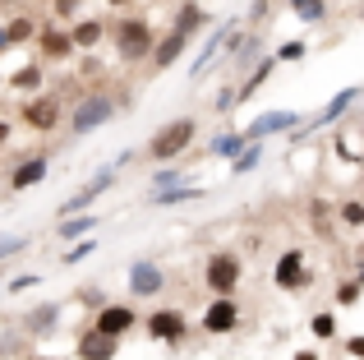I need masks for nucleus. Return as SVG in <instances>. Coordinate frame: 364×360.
I'll return each instance as SVG.
<instances>
[{
	"instance_id": "7ed1b4c3",
	"label": "nucleus",
	"mask_w": 364,
	"mask_h": 360,
	"mask_svg": "<svg viewBox=\"0 0 364 360\" xmlns=\"http://www.w3.org/2000/svg\"><path fill=\"white\" fill-rule=\"evenodd\" d=\"M189 139H194V120H171V125L166 129H157V139H152V144H148V157H152V162H171V157H176V153H185V148H189Z\"/></svg>"
},
{
	"instance_id": "1a4fd4ad",
	"label": "nucleus",
	"mask_w": 364,
	"mask_h": 360,
	"mask_svg": "<svg viewBox=\"0 0 364 360\" xmlns=\"http://www.w3.org/2000/svg\"><path fill=\"white\" fill-rule=\"evenodd\" d=\"M295 125H300V116H291V111H267V116H258L254 125L245 129V139H249V144H258L263 134H277V129H295Z\"/></svg>"
},
{
	"instance_id": "a211bd4d",
	"label": "nucleus",
	"mask_w": 364,
	"mask_h": 360,
	"mask_svg": "<svg viewBox=\"0 0 364 360\" xmlns=\"http://www.w3.org/2000/svg\"><path fill=\"white\" fill-rule=\"evenodd\" d=\"M245 144H249L245 134H226V139H213V153H217V157H240Z\"/></svg>"
},
{
	"instance_id": "2eb2a0df",
	"label": "nucleus",
	"mask_w": 364,
	"mask_h": 360,
	"mask_svg": "<svg viewBox=\"0 0 364 360\" xmlns=\"http://www.w3.org/2000/svg\"><path fill=\"white\" fill-rule=\"evenodd\" d=\"M42 176H46V162H42V157H28V162L14 171V180H9V185H14V189H28V185H37Z\"/></svg>"
},
{
	"instance_id": "aec40b11",
	"label": "nucleus",
	"mask_w": 364,
	"mask_h": 360,
	"mask_svg": "<svg viewBox=\"0 0 364 360\" xmlns=\"http://www.w3.org/2000/svg\"><path fill=\"white\" fill-rule=\"evenodd\" d=\"M88 231H92V217H65V222H60V235H65V240L88 235Z\"/></svg>"
},
{
	"instance_id": "dca6fc26",
	"label": "nucleus",
	"mask_w": 364,
	"mask_h": 360,
	"mask_svg": "<svg viewBox=\"0 0 364 360\" xmlns=\"http://www.w3.org/2000/svg\"><path fill=\"white\" fill-rule=\"evenodd\" d=\"M222 37H226V28H217V33L203 42V51H198V60H194V79L208 70V65H213V55H217V46H222Z\"/></svg>"
},
{
	"instance_id": "c85d7f7f",
	"label": "nucleus",
	"mask_w": 364,
	"mask_h": 360,
	"mask_svg": "<svg viewBox=\"0 0 364 360\" xmlns=\"http://www.w3.org/2000/svg\"><path fill=\"white\" fill-rule=\"evenodd\" d=\"M37 79H42V74H37V65H28V70H18V74H14V88H33Z\"/></svg>"
},
{
	"instance_id": "bb28decb",
	"label": "nucleus",
	"mask_w": 364,
	"mask_h": 360,
	"mask_svg": "<svg viewBox=\"0 0 364 360\" xmlns=\"http://www.w3.org/2000/svg\"><path fill=\"white\" fill-rule=\"evenodd\" d=\"M314 333H318V337H332V333H337V319H332V314H314Z\"/></svg>"
},
{
	"instance_id": "4be33fe9",
	"label": "nucleus",
	"mask_w": 364,
	"mask_h": 360,
	"mask_svg": "<svg viewBox=\"0 0 364 360\" xmlns=\"http://www.w3.org/2000/svg\"><path fill=\"white\" fill-rule=\"evenodd\" d=\"M92 42H102V23H79L74 28V46H92Z\"/></svg>"
},
{
	"instance_id": "f8f14e48",
	"label": "nucleus",
	"mask_w": 364,
	"mask_h": 360,
	"mask_svg": "<svg viewBox=\"0 0 364 360\" xmlns=\"http://www.w3.org/2000/svg\"><path fill=\"white\" fill-rule=\"evenodd\" d=\"M23 120H28L33 129H51L55 120H60V102H55V97H33V102L23 107Z\"/></svg>"
},
{
	"instance_id": "b1692460",
	"label": "nucleus",
	"mask_w": 364,
	"mask_h": 360,
	"mask_svg": "<svg viewBox=\"0 0 364 360\" xmlns=\"http://www.w3.org/2000/svg\"><path fill=\"white\" fill-rule=\"evenodd\" d=\"M254 162H258V144H249L240 157H235V176H245V171H254Z\"/></svg>"
},
{
	"instance_id": "f3484780",
	"label": "nucleus",
	"mask_w": 364,
	"mask_h": 360,
	"mask_svg": "<svg viewBox=\"0 0 364 360\" xmlns=\"http://www.w3.org/2000/svg\"><path fill=\"white\" fill-rule=\"evenodd\" d=\"M355 97H360V88H346V92H337V97H332L328 107H323V116H318V120H337V116H341V111H346Z\"/></svg>"
},
{
	"instance_id": "7c9ffc66",
	"label": "nucleus",
	"mask_w": 364,
	"mask_h": 360,
	"mask_svg": "<svg viewBox=\"0 0 364 360\" xmlns=\"http://www.w3.org/2000/svg\"><path fill=\"white\" fill-rule=\"evenodd\" d=\"M70 46H74V37H46V51L51 55H65Z\"/></svg>"
},
{
	"instance_id": "ddd939ff",
	"label": "nucleus",
	"mask_w": 364,
	"mask_h": 360,
	"mask_svg": "<svg viewBox=\"0 0 364 360\" xmlns=\"http://www.w3.org/2000/svg\"><path fill=\"white\" fill-rule=\"evenodd\" d=\"M148 333L161 337V342H180V337H185V319H180L176 309H157V314L148 319Z\"/></svg>"
},
{
	"instance_id": "f257e3e1",
	"label": "nucleus",
	"mask_w": 364,
	"mask_h": 360,
	"mask_svg": "<svg viewBox=\"0 0 364 360\" xmlns=\"http://www.w3.org/2000/svg\"><path fill=\"white\" fill-rule=\"evenodd\" d=\"M198 18H203V14H198V5H189L185 14L176 18V28H171V33H166V37L157 42V51H152V65H157V70H166V65H176V60H180V51H185V42H189V37L198 33Z\"/></svg>"
},
{
	"instance_id": "6ab92c4d",
	"label": "nucleus",
	"mask_w": 364,
	"mask_h": 360,
	"mask_svg": "<svg viewBox=\"0 0 364 360\" xmlns=\"http://www.w3.org/2000/svg\"><path fill=\"white\" fill-rule=\"evenodd\" d=\"M291 9L304 18V23H318L323 18V0H291Z\"/></svg>"
},
{
	"instance_id": "2f4dec72",
	"label": "nucleus",
	"mask_w": 364,
	"mask_h": 360,
	"mask_svg": "<svg viewBox=\"0 0 364 360\" xmlns=\"http://www.w3.org/2000/svg\"><path fill=\"white\" fill-rule=\"evenodd\" d=\"M304 55V42H286L282 51H277V60H300Z\"/></svg>"
},
{
	"instance_id": "5701e85b",
	"label": "nucleus",
	"mask_w": 364,
	"mask_h": 360,
	"mask_svg": "<svg viewBox=\"0 0 364 360\" xmlns=\"http://www.w3.org/2000/svg\"><path fill=\"white\" fill-rule=\"evenodd\" d=\"M51 319H55V305H46V309H37V314H28V328H33V333H46Z\"/></svg>"
},
{
	"instance_id": "9d476101",
	"label": "nucleus",
	"mask_w": 364,
	"mask_h": 360,
	"mask_svg": "<svg viewBox=\"0 0 364 360\" xmlns=\"http://www.w3.org/2000/svg\"><path fill=\"white\" fill-rule=\"evenodd\" d=\"M304 282H309V272H304V259L300 254H282V259H277V287L282 291H300Z\"/></svg>"
},
{
	"instance_id": "39448f33",
	"label": "nucleus",
	"mask_w": 364,
	"mask_h": 360,
	"mask_svg": "<svg viewBox=\"0 0 364 360\" xmlns=\"http://www.w3.org/2000/svg\"><path fill=\"white\" fill-rule=\"evenodd\" d=\"M116 116V107H111V97H83L79 107H74V134H88V129H97V125H107V120Z\"/></svg>"
},
{
	"instance_id": "473e14b6",
	"label": "nucleus",
	"mask_w": 364,
	"mask_h": 360,
	"mask_svg": "<svg viewBox=\"0 0 364 360\" xmlns=\"http://www.w3.org/2000/svg\"><path fill=\"white\" fill-rule=\"evenodd\" d=\"M74 5H79V0H55V9H60V14H70Z\"/></svg>"
},
{
	"instance_id": "c756f323",
	"label": "nucleus",
	"mask_w": 364,
	"mask_h": 360,
	"mask_svg": "<svg viewBox=\"0 0 364 360\" xmlns=\"http://www.w3.org/2000/svg\"><path fill=\"white\" fill-rule=\"evenodd\" d=\"M28 240H18V235H0V259H9V254H18Z\"/></svg>"
},
{
	"instance_id": "e433bc0d",
	"label": "nucleus",
	"mask_w": 364,
	"mask_h": 360,
	"mask_svg": "<svg viewBox=\"0 0 364 360\" xmlns=\"http://www.w3.org/2000/svg\"><path fill=\"white\" fill-rule=\"evenodd\" d=\"M0 5H14V0H0Z\"/></svg>"
},
{
	"instance_id": "9b49d317",
	"label": "nucleus",
	"mask_w": 364,
	"mask_h": 360,
	"mask_svg": "<svg viewBox=\"0 0 364 360\" xmlns=\"http://www.w3.org/2000/svg\"><path fill=\"white\" fill-rule=\"evenodd\" d=\"M161 287H166V282H161L157 263H134V268H129V291H134V296H157Z\"/></svg>"
},
{
	"instance_id": "4468645a",
	"label": "nucleus",
	"mask_w": 364,
	"mask_h": 360,
	"mask_svg": "<svg viewBox=\"0 0 364 360\" xmlns=\"http://www.w3.org/2000/svg\"><path fill=\"white\" fill-rule=\"evenodd\" d=\"M97 328H102V333H129V328H134V309L129 305H107V309H102V314H97Z\"/></svg>"
},
{
	"instance_id": "cd10ccee",
	"label": "nucleus",
	"mask_w": 364,
	"mask_h": 360,
	"mask_svg": "<svg viewBox=\"0 0 364 360\" xmlns=\"http://www.w3.org/2000/svg\"><path fill=\"white\" fill-rule=\"evenodd\" d=\"M341 217H346L350 226H364V203H341Z\"/></svg>"
},
{
	"instance_id": "c9c22d12",
	"label": "nucleus",
	"mask_w": 364,
	"mask_h": 360,
	"mask_svg": "<svg viewBox=\"0 0 364 360\" xmlns=\"http://www.w3.org/2000/svg\"><path fill=\"white\" fill-rule=\"evenodd\" d=\"M5 139H9V125H5V120H0V144H5Z\"/></svg>"
},
{
	"instance_id": "f704fd0d",
	"label": "nucleus",
	"mask_w": 364,
	"mask_h": 360,
	"mask_svg": "<svg viewBox=\"0 0 364 360\" xmlns=\"http://www.w3.org/2000/svg\"><path fill=\"white\" fill-rule=\"evenodd\" d=\"M295 360H318V356H314V351H295Z\"/></svg>"
},
{
	"instance_id": "0eeeda50",
	"label": "nucleus",
	"mask_w": 364,
	"mask_h": 360,
	"mask_svg": "<svg viewBox=\"0 0 364 360\" xmlns=\"http://www.w3.org/2000/svg\"><path fill=\"white\" fill-rule=\"evenodd\" d=\"M79 356L83 360H111L116 356V333H102V328L92 324L88 333L79 337Z\"/></svg>"
},
{
	"instance_id": "423d86ee",
	"label": "nucleus",
	"mask_w": 364,
	"mask_h": 360,
	"mask_svg": "<svg viewBox=\"0 0 364 360\" xmlns=\"http://www.w3.org/2000/svg\"><path fill=\"white\" fill-rule=\"evenodd\" d=\"M111 180H116V166H107V171H97V176L88 180V185L79 189V194H70V198H65V203H60V213H65V217H74V213H79V208H88L92 198H97L102 189L111 185Z\"/></svg>"
},
{
	"instance_id": "20e7f679",
	"label": "nucleus",
	"mask_w": 364,
	"mask_h": 360,
	"mask_svg": "<svg viewBox=\"0 0 364 360\" xmlns=\"http://www.w3.org/2000/svg\"><path fill=\"white\" fill-rule=\"evenodd\" d=\"M208 287L217 291V296H231L235 287H240V259H235V254H213V259H208Z\"/></svg>"
},
{
	"instance_id": "58836bf2",
	"label": "nucleus",
	"mask_w": 364,
	"mask_h": 360,
	"mask_svg": "<svg viewBox=\"0 0 364 360\" xmlns=\"http://www.w3.org/2000/svg\"><path fill=\"white\" fill-rule=\"evenodd\" d=\"M360 134H364V125H360Z\"/></svg>"
},
{
	"instance_id": "a878e982",
	"label": "nucleus",
	"mask_w": 364,
	"mask_h": 360,
	"mask_svg": "<svg viewBox=\"0 0 364 360\" xmlns=\"http://www.w3.org/2000/svg\"><path fill=\"white\" fill-rule=\"evenodd\" d=\"M23 37H33V18H14L9 23V42H23Z\"/></svg>"
},
{
	"instance_id": "393cba45",
	"label": "nucleus",
	"mask_w": 364,
	"mask_h": 360,
	"mask_svg": "<svg viewBox=\"0 0 364 360\" xmlns=\"http://www.w3.org/2000/svg\"><path fill=\"white\" fill-rule=\"evenodd\" d=\"M92 250H97V240H79L74 250H65V263H79V259H88Z\"/></svg>"
},
{
	"instance_id": "f03ea898",
	"label": "nucleus",
	"mask_w": 364,
	"mask_h": 360,
	"mask_svg": "<svg viewBox=\"0 0 364 360\" xmlns=\"http://www.w3.org/2000/svg\"><path fill=\"white\" fill-rule=\"evenodd\" d=\"M111 37H116L120 60H143L148 51H157V37H152V28L143 23V18H120Z\"/></svg>"
},
{
	"instance_id": "4c0bfd02",
	"label": "nucleus",
	"mask_w": 364,
	"mask_h": 360,
	"mask_svg": "<svg viewBox=\"0 0 364 360\" xmlns=\"http://www.w3.org/2000/svg\"><path fill=\"white\" fill-rule=\"evenodd\" d=\"M360 14H364V5H360Z\"/></svg>"
},
{
	"instance_id": "6e6552de",
	"label": "nucleus",
	"mask_w": 364,
	"mask_h": 360,
	"mask_svg": "<svg viewBox=\"0 0 364 360\" xmlns=\"http://www.w3.org/2000/svg\"><path fill=\"white\" fill-rule=\"evenodd\" d=\"M235 319H240L235 300H231V296H217L213 305H208V314H203V328H208V333H231Z\"/></svg>"
},
{
	"instance_id": "72a5a7b5",
	"label": "nucleus",
	"mask_w": 364,
	"mask_h": 360,
	"mask_svg": "<svg viewBox=\"0 0 364 360\" xmlns=\"http://www.w3.org/2000/svg\"><path fill=\"white\" fill-rule=\"evenodd\" d=\"M350 351H355V356H364V337H350Z\"/></svg>"
},
{
	"instance_id": "412c9836",
	"label": "nucleus",
	"mask_w": 364,
	"mask_h": 360,
	"mask_svg": "<svg viewBox=\"0 0 364 360\" xmlns=\"http://www.w3.org/2000/svg\"><path fill=\"white\" fill-rule=\"evenodd\" d=\"M180 198H198V189H185V185H176V189H157V194H152V203H180Z\"/></svg>"
}]
</instances>
